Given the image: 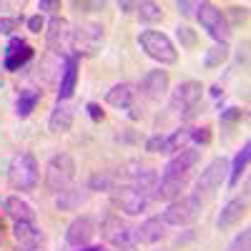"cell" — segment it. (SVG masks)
Instances as JSON below:
<instances>
[{"mask_svg":"<svg viewBox=\"0 0 251 251\" xmlns=\"http://www.w3.org/2000/svg\"><path fill=\"white\" fill-rule=\"evenodd\" d=\"M136 10L143 23H158V20H163V10L158 3H136Z\"/></svg>","mask_w":251,"mask_h":251,"instance_id":"cell-31","label":"cell"},{"mask_svg":"<svg viewBox=\"0 0 251 251\" xmlns=\"http://www.w3.org/2000/svg\"><path fill=\"white\" fill-rule=\"evenodd\" d=\"M3 231L5 228H3V219H0V244H3Z\"/></svg>","mask_w":251,"mask_h":251,"instance_id":"cell-47","label":"cell"},{"mask_svg":"<svg viewBox=\"0 0 251 251\" xmlns=\"http://www.w3.org/2000/svg\"><path fill=\"white\" fill-rule=\"evenodd\" d=\"M73 118H75V106H71L68 100L58 103V106L50 111V118H48V131L60 136V133H68L71 126H73Z\"/></svg>","mask_w":251,"mask_h":251,"instance_id":"cell-17","label":"cell"},{"mask_svg":"<svg viewBox=\"0 0 251 251\" xmlns=\"http://www.w3.org/2000/svg\"><path fill=\"white\" fill-rule=\"evenodd\" d=\"M96 231H98V226H96V221H93L91 216H75V219L68 224V228H66V241H68L71 246H75V249L88 246V244L93 241Z\"/></svg>","mask_w":251,"mask_h":251,"instance_id":"cell-13","label":"cell"},{"mask_svg":"<svg viewBox=\"0 0 251 251\" xmlns=\"http://www.w3.org/2000/svg\"><path fill=\"white\" fill-rule=\"evenodd\" d=\"M201 96H203V86L199 80H186L171 93V111L176 116H181V121H191L199 116L201 111Z\"/></svg>","mask_w":251,"mask_h":251,"instance_id":"cell-2","label":"cell"},{"mask_svg":"<svg viewBox=\"0 0 251 251\" xmlns=\"http://www.w3.org/2000/svg\"><path fill=\"white\" fill-rule=\"evenodd\" d=\"M221 93H224V91H221V86H214V88H211V96H214V98H219Z\"/></svg>","mask_w":251,"mask_h":251,"instance_id":"cell-46","label":"cell"},{"mask_svg":"<svg viewBox=\"0 0 251 251\" xmlns=\"http://www.w3.org/2000/svg\"><path fill=\"white\" fill-rule=\"evenodd\" d=\"M43 28H46V23H43V18H40V15H30V18H28V30H30V33L38 35Z\"/></svg>","mask_w":251,"mask_h":251,"instance_id":"cell-39","label":"cell"},{"mask_svg":"<svg viewBox=\"0 0 251 251\" xmlns=\"http://www.w3.org/2000/svg\"><path fill=\"white\" fill-rule=\"evenodd\" d=\"M201 208H203V203L194 194L181 196V199H176V201H171L169 206H166V211L161 214V221L166 226H188L201 216Z\"/></svg>","mask_w":251,"mask_h":251,"instance_id":"cell-5","label":"cell"},{"mask_svg":"<svg viewBox=\"0 0 251 251\" xmlns=\"http://www.w3.org/2000/svg\"><path fill=\"white\" fill-rule=\"evenodd\" d=\"M183 149H191V128H178L166 138V153H178Z\"/></svg>","mask_w":251,"mask_h":251,"instance_id":"cell-28","label":"cell"},{"mask_svg":"<svg viewBox=\"0 0 251 251\" xmlns=\"http://www.w3.org/2000/svg\"><path fill=\"white\" fill-rule=\"evenodd\" d=\"M199 23L201 28L211 35L216 43H226L231 35V23L226 20V13H221L214 3H199Z\"/></svg>","mask_w":251,"mask_h":251,"instance_id":"cell-9","label":"cell"},{"mask_svg":"<svg viewBox=\"0 0 251 251\" xmlns=\"http://www.w3.org/2000/svg\"><path fill=\"white\" fill-rule=\"evenodd\" d=\"M249 156H251V143L246 141V143L241 146V151L236 153L234 163L228 166V183H231V186H236V183H239V178H241V174L246 171V166H249Z\"/></svg>","mask_w":251,"mask_h":251,"instance_id":"cell-27","label":"cell"},{"mask_svg":"<svg viewBox=\"0 0 251 251\" xmlns=\"http://www.w3.org/2000/svg\"><path fill=\"white\" fill-rule=\"evenodd\" d=\"M75 83H78V58L68 55L66 68H63V75H60V83H58V103L71 100V96L75 91Z\"/></svg>","mask_w":251,"mask_h":251,"instance_id":"cell-19","label":"cell"},{"mask_svg":"<svg viewBox=\"0 0 251 251\" xmlns=\"http://www.w3.org/2000/svg\"><path fill=\"white\" fill-rule=\"evenodd\" d=\"M176 35H178V40H181V46L183 48H188V50H194L196 46H199V38H196V33L188 28V25H178L176 28Z\"/></svg>","mask_w":251,"mask_h":251,"instance_id":"cell-32","label":"cell"},{"mask_svg":"<svg viewBox=\"0 0 251 251\" xmlns=\"http://www.w3.org/2000/svg\"><path fill=\"white\" fill-rule=\"evenodd\" d=\"M151 201H153L151 191H143V188H136V186H116L113 188V206L128 216L143 214L151 206Z\"/></svg>","mask_w":251,"mask_h":251,"instance_id":"cell-7","label":"cell"},{"mask_svg":"<svg viewBox=\"0 0 251 251\" xmlns=\"http://www.w3.org/2000/svg\"><path fill=\"white\" fill-rule=\"evenodd\" d=\"M100 234L116 249H133L138 244L136 226L131 221H126L121 214H108L106 219H103L100 221Z\"/></svg>","mask_w":251,"mask_h":251,"instance_id":"cell-4","label":"cell"},{"mask_svg":"<svg viewBox=\"0 0 251 251\" xmlns=\"http://www.w3.org/2000/svg\"><path fill=\"white\" fill-rule=\"evenodd\" d=\"M38 181H40V174H38V161L30 151H20L10 158L8 163V183L15 191H23V194H30L38 188Z\"/></svg>","mask_w":251,"mask_h":251,"instance_id":"cell-1","label":"cell"},{"mask_svg":"<svg viewBox=\"0 0 251 251\" xmlns=\"http://www.w3.org/2000/svg\"><path fill=\"white\" fill-rule=\"evenodd\" d=\"M176 8H178L181 15H191V13L199 8V3H176Z\"/></svg>","mask_w":251,"mask_h":251,"instance_id":"cell-42","label":"cell"},{"mask_svg":"<svg viewBox=\"0 0 251 251\" xmlns=\"http://www.w3.org/2000/svg\"><path fill=\"white\" fill-rule=\"evenodd\" d=\"M3 208L5 214L13 219V221H35V211L28 201H23L20 196H8L3 201Z\"/></svg>","mask_w":251,"mask_h":251,"instance_id":"cell-24","label":"cell"},{"mask_svg":"<svg viewBox=\"0 0 251 251\" xmlns=\"http://www.w3.org/2000/svg\"><path fill=\"white\" fill-rule=\"evenodd\" d=\"M196 163H199V151L194 149V146L191 149H183L166 163L163 176H188V171H191Z\"/></svg>","mask_w":251,"mask_h":251,"instance_id":"cell-18","label":"cell"},{"mask_svg":"<svg viewBox=\"0 0 251 251\" xmlns=\"http://www.w3.org/2000/svg\"><path fill=\"white\" fill-rule=\"evenodd\" d=\"M226 174H228V161H226L224 156H221V158H214L211 163L206 166V171H201V178L196 181V194H194V196H196L201 203L211 201L214 194L221 188Z\"/></svg>","mask_w":251,"mask_h":251,"instance_id":"cell-6","label":"cell"},{"mask_svg":"<svg viewBox=\"0 0 251 251\" xmlns=\"http://www.w3.org/2000/svg\"><path fill=\"white\" fill-rule=\"evenodd\" d=\"M211 141V128L208 126H203V128H191V143H208Z\"/></svg>","mask_w":251,"mask_h":251,"instance_id":"cell-36","label":"cell"},{"mask_svg":"<svg viewBox=\"0 0 251 251\" xmlns=\"http://www.w3.org/2000/svg\"><path fill=\"white\" fill-rule=\"evenodd\" d=\"M103 40V28L96 23H86V25H78L71 30V50H75L78 55H93L98 43Z\"/></svg>","mask_w":251,"mask_h":251,"instance_id":"cell-11","label":"cell"},{"mask_svg":"<svg viewBox=\"0 0 251 251\" xmlns=\"http://www.w3.org/2000/svg\"><path fill=\"white\" fill-rule=\"evenodd\" d=\"M86 199H88L86 191L68 186V188H63V191H58L53 196V203H55V208H60V211H75L80 203H86Z\"/></svg>","mask_w":251,"mask_h":251,"instance_id":"cell-23","label":"cell"},{"mask_svg":"<svg viewBox=\"0 0 251 251\" xmlns=\"http://www.w3.org/2000/svg\"><path fill=\"white\" fill-rule=\"evenodd\" d=\"M40 98H43V91H38V88H23L15 100V113L20 118H28L35 108H38V103Z\"/></svg>","mask_w":251,"mask_h":251,"instance_id":"cell-26","label":"cell"},{"mask_svg":"<svg viewBox=\"0 0 251 251\" xmlns=\"http://www.w3.org/2000/svg\"><path fill=\"white\" fill-rule=\"evenodd\" d=\"M244 214H246V201L234 199V201H228V203L221 208V214H219V219H216V226L221 228V231H226V228H231L234 224H239Z\"/></svg>","mask_w":251,"mask_h":251,"instance_id":"cell-22","label":"cell"},{"mask_svg":"<svg viewBox=\"0 0 251 251\" xmlns=\"http://www.w3.org/2000/svg\"><path fill=\"white\" fill-rule=\"evenodd\" d=\"M231 18L234 23H244L246 20V8H239V5H234V8H228V15H226V20Z\"/></svg>","mask_w":251,"mask_h":251,"instance_id":"cell-38","label":"cell"},{"mask_svg":"<svg viewBox=\"0 0 251 251\" xmlns=\"http://www.w3.org/2000/svg\"><path fill=\"white\" fill-rule=\"evenodd\" d=\"M226 58H228V46H226V43H219V46H214V48L206 50L203 66H206V68H219Z\"/></svg>","mask_w":251,"mask_h":251,"instance_id":"cell-30","label":"cell"},{"mask_svg":"<svg viewBox=\"0 0 251 251\" xmlns=\"http://www.w3.org/2000/svg\"><path fill=\"white\" fill-rule=\"evenodd\" d=\"M20 23H23V18H0V33L3 35H10V33H15L18 28H20Z\"/></svg>","mask_w":251,"mask_h":251,"instance_id":"cell-34","label":"cell"},{"mask_svg":"<svg viewBox=\"0 0 251 251\" xmlns=\"http://www.w3.org/2000/svg\"><path fill=\"white\" fill-rule=\"evenodd\" d=\"M138 46L146 55L158 60L161 66H174V63L178 60V50L171 43V38L158 33V30H143L138 35Z\"/></svg>","mask_w":251,"mask_h":251,"instance_id":"cell-3","label":"cell"},{"mask_svg":"<svg viewBox=\"0 0 251 251\" xmlns=\"http://www.w3.org/2000/svg\"><path fill=\"white\" fill-rule=\"evenodd\" d=\"M249 244H251V231H249V228H244V231L236 234V239L228 244L226 251H249Z\"/></svg>","mask_w":251,"mask_h":251,"instance_id":"cell-33","label":"cell"},{"mask_svg":"<svg viewBox=\"0 0 251 251\" xmlns=\"http://www.w3.org/2000/svg\"><path fill=\"white\" fill-rule=\"evenodd\" d=\"M86 111H88V116L98 123V121H103V111H100V106H98V103H88V106H86Z\"/></svg>","mask_w":251,"mask_h":251,"instance_id":"cell-40","label":"cell"},{"mask_svg":"<svg viewBox=\"0 0 251 251\" xmlns=\"http://www.w3.org/2000/svg\"><path fill=\"white\" fill-rule=\"evenodd\" d=\"M241 116H244V111H241V108H226V111H221V121H224V123L241 121Z\"/></svg>","mask_w":251,"mask_h":251,"instance_id":"cell-37","label":"cell"},{"mask_svg":"<svg viewBox=\"0 0 251 251\" xmlns=\"http://www.w3.org/2000/svg\"><path fill=\"white\" fill-rule=\"evenodd\" d=\"M63 68H66V58L48 53V58L40 63V75H43V83H46V86H55V80L60 83Z\"/></svg>","mask_w":251,"mask_h":251,"instance_id":"cell-25","label":"cell"},{"mask_svg":"<svg viewBox=\"0 0 251 251\" xmlns=\"http://www.w3.org/2000/svg\"><path fill=\"white\" fill-rule=\"evenodd\" d=\"M73 8H78V10H103L106 3H73Z\"/></svg>","mask_w":251,"mask_h":251,"instance_id":"cell-41","label":"cell"},{"mask_svg":"<svg viewBox=\"0 0 251 251\" xmlns=\"http://www.w3.org/2000/svg\"><path fill=\"white\" fill-rule=\"evenodd\" d=\"M146 151H151V153H166V138L161 133L151 136L149 141H146Z\"/></svg>","mask_w":251,"mask_h":251,"instance_id":"cell-35","label":"cell"},{"mask_svg":"<svg viewBox=\"0 0 251 251\" xmlns=\"http://www.w3.org/2000/svg\"><path fill=\"white\" fill-rule=\"evenodd\" d=\"M166 236V224L161 216H149L141 226H136V239L138 244H158Z\"/></svg>","mask_w":251,"mask_h":251,"instance_id":"cell-20","label":"cell"},{"mask_svg":"<svg viewBox=\"0 0 251 251\" xmlns=\"http://www.w3.org/2000/svg\"><path fill=\"white\" fill-rule=\"evenodd\" d=\"M46 46L48 53L60 55V58H68L71 50V23L60 15H53L46 25Z\"/></svg>","mask_w":251,"mask_h":251,"instance_id":"cell-10","label":"cell"},{"mask_svg":"<svg viewBox=\"0 0 251 251\" xmlns=\"http://www.w3.org/2000/svg\"><path fill=\"white\" fill-rule=\"evenodd\" d=\"M38 8H40V10H58L60 3H58V0H40Z\"/></svg>","mask_w":251,"mask_h":251,"instance_id":"cell-43","label":"cell"},{"mask_svg":"<svg viewBox=\"0 0 251 251\" xmlns=\"http://www.w3.org/2000/svg\"><path fill=\"white\" fill-rule=\"evenodd\" d=\"M35 50L25 43L23 38H10V43L5 46V58H3V68L5 71H20V68H25L28 63L33 60Z\"/></svg>","mask_w":251,"mask_h":251,"instance_id":"cell-12","label":"cell"},{"mask_svg":"<svg viewBox=\"0 0 251 251\" xmlns=\"http://www.w3.org/2000/svg\"><path fill=\"white\" fill-rule=\"evenodd\" d=\"M118 8H121L123 13H131V10L136 8V3H118Z\"/></svg>","mask_w":251,"mask_h":251,"instance_id":"cell-44","label":"cell"},{"mask_svg":"<svg viewBox=\"0 0 251 251\" xmlns=\"http://www.w3.org/2000/svg\"><path fill=\"white\" fill-rule=\"evenodd\" d=\"M166 91H169V73L166 71H149L141 83H138V91L146 100H161L166 96Z\"/></svg>","mask_w":251,"mask_h":251,"instance_id":"cell-14","label":"cell"},{"mask_svg":"<svg viewBox=\"0 0 251 251\" xmlns=\"http://www.w3.org/2000/svg\"><path fill=\"white\" fill-rule=\"evenodd\" d=\"M186 186H188V176H161V181L153 186V199L156 201H176L183 196L186 191Z\"/></svg>","mask_w":251,"mask_h":251,"instance_id":"cell-15","label":"cell"},{"mask_svg":"<svg viewBox=\"0 0 251 251\" xmlns=\"http://www.w3.org/2000/svg\"><path fill=\"white\" fill-rule=\"evenodd\" d=\"M13 236L18 241V246L23 249H40L46 244V234L33 224V221H15L13 224Z\"/></svg>","mask_w":251,"mask_h":251,"instance_id":"cell-16","label":"cell"},{"mask_svg":"<svg viewBox=\"0 0 251 251\" xmlns=\"http://www.w3.org/2000/svg\"><path fill=\"white\" fill-rule=\"evenodd\" d=\"M133 100H136V88L128 86V83H116V86L106 93V103L113 108H121V111L133 108Z\"/></svg>","mask_w":251,"mask_h":251,"instance_id":"cell-21","label":"cell"},{"mask_svg":"<svg viewBox=\"0 0 251 251\" xmlns=\"http://www.w3.org/2000/svg\"><path fill=\"white\" fill-rule=\"evenodd\" d=\"M78 251H106V249H103V246H80Z\"/></svg>","mask_w":251,"mask_h":251,"instance_id":"cell-45","label":"cell"},{"mask_svg":"<svg viewBox=\"0 0 251 251\" xmlns=\"http://www.w3.org/2000/svg\"><path fill=\"white\" fill-rule=\"evenodd\" d=\"M15 251H38V249H23V246H18Z\"/></svg>","mask_w":251,"mask_h":251,"instance_id":"cell-48","label":"cell"},{"mask_svg":"<svg viewBox=\"0 0 251 251\" xmlns=\"http://www.w3.org/2000/svg\"><path fill=\"white\" fill-rule=\"evenodd\" d=\"M75 178V161L68 153H55L46 166V186L53 194L68 188Z\"/></svg>","mask_w":251,"mask_h":251,"instance_id":"cell-8","label":"cell"},{"mask_svg":"<svg viewBox=\"0 0 251 251\" xmlns=\"http://www.w3.org/2000/svg\"><path fill=\"white\" fill-rule=\"evenodd\" d=\"M91 191H113L116 186V171H96L88 181Z\"/></svg>","mask_w":251,"mask_h":251,"instance_id":"cell-29","label":"cell"}]
</instances>
